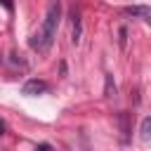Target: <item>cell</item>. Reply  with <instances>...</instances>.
<instances>
[{
    "instance_id": "obj_1",
    "label": "cell",
    "mask_w": 151,
    "mask_h": 151,
    "mask_svg": "<svg viewBox=\"0 0 151 151\" xmlns=\"http://www.w3.org/2000/svg\"><path fill=\"white\" fill-rule=\"evenodd\" d=\"M59 17H61L59 5H57V2H54V5H50V9H47V14H45L42 26L38 28V33H35V35H33V40H31V47H33V50H38V52H47V50H50V45L54 42V35H57Z\"/></svg>"
},
{
    "instance_id": "obj_2",
    "label": "cell",
    "mask_w": 151,
    "mask_h": 151,
    "mask_svg": "<svg viewBox=\"0 0 151 151\" xmlns=\"http://www.w3.org/2000/svg\"><path fill=\"white\" fill-rule=\"evenodd\" d=\"M50 90V85L45 83V80H26L24 83V87H21V92L26 94V97H38V94H45Z\"/></svg>"
},
{
    "instance_id": "obj_3",
    "label": "cell",
    "mask_w": 151,
    "mask_h": 151,
    "mask_svg": "<svg viewBox=\"0 0 151 151\" xmlns=\"http://www.w3.org/2000/svg\"><path fill=\"white\" fill-rule=\"evenodd\" d=\"M125 12L142 19V21H146V24H151V7L149 5H130V7H125Z\"/></svg>"
},
{
    "instance_id": "obj_4",
    "label": "cell",
    "mask_w": 151,
    "mask_h": 151,
    "mask_svg": "<svg viewBox=\"0 0 151 151\" xmlns=\"http://www.w3.org/2000/svg\"><path fill=\"white\" fill-rule=\"evenodd\" d=\"M139 132H142V139H144V142H149V139H151V118H144V120H142Z\"/></svg>"
},
{
    "instance_id": "obj_5",
    "label": "cell",
    "mask_w": 151,
    "mask_h": 151,
    "mask_svg": "<svg viewBox=\"0 0 151 151\" xmlns=\"http://www.w3.org/2000/svg\"><path fill=\"white\" fill-rule=\"evenodd\" d=\"M116 94V85L111 80V76H106V97H113Z\"/></svg>"
},
{
    "instance_id": "obj_6",
    "label": "cell",
    "mask_w": 151,
    "mask_h": 151,
    "mask_svg": "<svg viewBox=\"0 0 151 151\" xmlns=\"http://www.w3.org/2000/svg\"><path fill=\"white\" fill-rule=\"evenodd\" d=\"M2 130H5V127H2V123H0V134H2Z\"/></svg>"
}]
</instances>
